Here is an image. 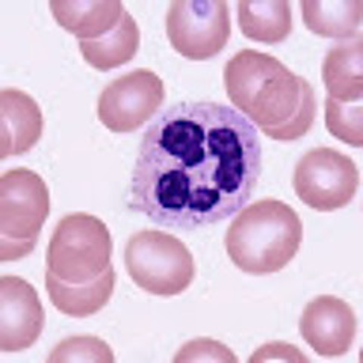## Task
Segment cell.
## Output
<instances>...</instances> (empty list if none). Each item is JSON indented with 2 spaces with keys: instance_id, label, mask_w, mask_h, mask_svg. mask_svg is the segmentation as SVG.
<instances>
[{
  "instance_id": "obj_2",
  "label": "cell",
  "mask_w": 363,
  "mask_h": 363,
  "mask_svg": "<svg viewBox=\"0 0 363 363\" xmlns=\"http://www.w3.org/2000/svg\"><path fill=\"white\" fill-rule=\"evenodd\" d=\"M223 77L232 104L271 140L297 141L312 129V85L274 56L242 49L225 62Z\"/></svg>"
},
{
  "instance_id": "obj_3",
  "label": "cell",
  "mask_w": 363,
  "mask_h": 363,
  "mask_svg": "<svg viewBox=\"0 0 363 363\" xmlns=\"http://www.w3.org/2000/svg\"><path fill=\"white\" fill-rule=\"evenodd\" d=\"M303 242V223L289 204L276 199L257 200L241 209L224 236L236 268L265 276L285 268Z\"/></svg>"
},
{
  "instance_id": "obj_8",
  "label": "cell",
  "mask_w": 363,
  "mask_h": 363,
  "mask_svg": "<svg viewBox=\"0 0 363 363\" xmlns=\"http://www.w3.org/2000/svg\"><path fill=\"white\" fill-rule=\"evenodd\" d=\"M50 213L45 182L29 168L8 169L0 177V240L37 244Z\"/></svg>"
},
{
  "instance_id": "obj_6",
  "label": "cell",
  "mask_w": 363,
  "mask_h": 363,
  "mask_svg": "<svg viewBox=\"0 0 363 363\" xmlns=\"http://www.w3.org/2000/svg\"><path fill=\"white\" fill-rule=\"evenodd\" d=\"M359 180L357 165L350 156L332 147H316L295 165L294 189L306 206L332 212L353 201Z\"/></svg>"
},
{
  "instance_id": "obj_7",
  "label": "cell",
  "mask_w": 363,
  "mask_h": 363,
  "mask_svg": "<svg viewBox=\"0 0 363 363\" xmlns=\"http://www.w3.org/2000/svg\"><path fill=\"white\" fill-rule=\"evenodd\" d=\"M165 26L177 53L192 61L209 60L229 43V5L224 0H176L168 8Z\"/></svg>"
},
{
  "instance_id": "obj_16",
  "label": "cell",
  "mask_w": 363,
  "mask_h": 363,
  "mask_svg": "<svg viewBox=\"0 0 363 363\" xmlns=\"http://www.w3.org/2000/svg\"><path fill=\"white\" fill-rule=\"evenodd\" d=\"M140 28L124 9L116 28L96 40H79V50L91 67L109 72L132 61L140 49Z\"/></svg>"
},
{
  "instance_id": "obj_20",
  "label": "cell",
  "mask_w": 363,
  "mask_h": 363,
  "mask_svg": "<svg viewBox=\"0 0 363 363\" xmlns=\"http://www.w3.org/2000/svg\"><path fill=\"white\" fill-rule=\"evenodd\" d=\"M116 360L111 347L104 339L91 335L70 336L52 350L48 357L49 363H67V362H97L112 363Z\"/></svg>"
},
{
  "instance_id": "obj_19",
  "label": "cell",
  "mask_w": 363,
  "mask_h": 363,
  "mask_svg": "<svg viewBox=\"0 0 363 363\" xmlns=\"http://www.w3.org/2000/svg\"><path fill=\"white\" fill-rule=\"evenodd\" d=\"M325 128L336 140L360 149L363 145L362 100L344 104L328 96L325 100Z\"/></svg>"
},
{
  "instance_id": "obj_11",
  "label": "cell",
  "mask_w": 363,
  "mask_h": 363,
  "mask_svg": "<svg viewBox=\"0 0 363 363\" xmlns=\"http://www.w3.org/2000/svg\"><path fill=\"white\" fill-rule=\"evenodd\" d=\"M300 335L318 356L347 354L354 342L357 318L351 306L335 295H320L306 306L300 318Z\"/></svg>"
},
{
  "instance_id": "obj_18",
  "label": "cell",
  "mask_w": 363,
  "mask_h": 363,
  "mask_svg": "<svg viewBox=\"0 0 363 363\" xmlns=\"http://www.w3.org/2000/svg\"><path fill=\"white\" fill-rule=\"evenodd\" d=\"M240 29L248 40L277 44L292 32V11L286 0H241L236 5Z\"/></svg>"
},
{
  "instance_id": "obj_21",
  "label": "cell",
  "mask_w": 363,
  "mask_h": 363,
  "mask_svg": "<svg viewBox=\"0 0 363 363\" xmlns=\"http://www.w3.org/2000/svg\"><path fill=\"white\" fill-rule=\"evenodd\" d=\"M174 363H189V362H224L236 363L238 357L232 353L229 347L213 340L211 337H199L189 340L182 347L173 359Z\"/></svg>"
},
{
  "instance_id": "obj_14",
  "label": "cell",
  "mask_w": 363,
  "mask_h": 363,
  "mask_svg": "<svg viewBox=\"0 0 363 363\" xmlns=\"http://www.w3.org/2000/svg\"><path fill=\"white\" fill-rule=\"evenodd\" d=\"M52 14L58 25L79 40H96L106 35L124 13V6L117 0H52L49 2Z\"/></svg>"
},
{
  "instance_id": "obj_22",
  "label": "cell",
  "mask_w": 363,
  "mask_h": 363,
  "mask_svg": "<svg viewBox=\"0 0 363 363\" xmlns=\"http://www.w3.org/2000/svg\"><path fill=\"white\" fill-rule=\"evenodd\" d=\"M267 360H280V362H309L301 351L286 342H269L260 347L256 353L248 359L250 363L253 362H267Z\"/></svg>"
},
{
  "instance_id": "obj_1",
  "label": "cell",
  "mask_w": 363,
  "mask_h": 363,
  "mask_svg": "<svg viewBox=\"0 0 363 363\" xmlns=\"http://www.w3.org/2000/svg\"><path fill=\"white\" fill-rule=\"evenodd\" d=\"M260 176L262 144L252 121L218 101H179L143 135L128 206L157 225L197 230L240 212Z\"/></svg>"
},
{
  "instance_id": "obj_17",
  "label": "cell",
  "mask_w": 363,
  "mask_h": 363,
  "mask_svg": "<svg viewBox=\"0 0 363 363\" xmlns=\"http://www.w3.org/2000/svg\"><path fill=\"white\" fill-rule=\"evenodd\" d=\"M300 8L306 28L316 35L347 40L360 32L362 0H303Z\"/></svg>"
},
{
  "instance_id": "obj_10",
  "label": "cell",
  "mask_w": 363,
  "mask_h": 363,
  "mask_svg": "<svg viewBox=\"0 0 363 363\" xmlns=\"http://www.w3.org/2000/svg\"><path fill=\"white\" fill-rule=\"evenodd\" d=\"M45 315L38 294L18 276L0 277V351L18 353L40 339Z\"/></svg>"
},
{
  "instance_id": "obj_5",
  "label": "cell",
  "mask_w": 363,
  "mask_h": 363,
  "mask_svg": "<svg viewBox=\"0 0 363 363\" xmlns=\"http://www.w3.org/2000/svg\"><path fill=\"white\" fill-rule=\"evenodd\" d=\"M124 265L136 286L159 297H173L196 277L194 257L179 238L161 230H140L124 248Z\"/></svg>"
},
{
  "instance_id": "obj_13",
  "label": "cell",
  "mask_w": 363,
  "mask_h": 363,
  "mask_svg": "<svg viewBox=\"0 0 363 363\" xmlns=\"http://www.w3.org/2000/svg\"><path fill=\"white\" fill-rule=\"evenodd\" d=\"M323 81L330 97L356 101L363 97V33L340 40L328 49L323 61Z\"/></svg>"
},
{
  "instance_id": "obj_15",
  "label": "cell",
  "mask_w": 363,
  "mask_h": 363,
  "mask_svg": "<svg viewBox=\"0 0 363 363\" xmlns=\"http://www.w3.org/2000/svg\"><path fill=\"white\" fill-rule=\"evenodd\" d=\"M116 269L112 265L100 277L81 285L65 283L56 279L50 271H45V289L60 312L73 318H86L109 303L116 288Z\"/></svg>"
},
{
  "instance_id": "obj_9",
  "label": "cell",
  "mask_w": 363,
  "mask_h": 363,
  "mask_svg": "<svg viewBox=\"0 0 363 363\" xmlns=\"http://www.w3.org/2000/svg\"><path fill=\"white\" fill-rule=\"evenodd\" d=\"M164 100L162 79L149 68H136L113 79L101 91L99 120L113 133H130L149 121Z\"/></svg>"
},
{
  "instance_id": "obj_12",
  "label": "cell",
  "mask_w": 363,
  "mask_h": 363,
  "mask_svg": "<svg viewBox=\"0 0 363 363\" xmlns=\"http://www.w3.org/2000/svg\"><path fill=\"white\" fill-rule=\"evenodd\" d=\"M43 112L28 93L17 88L0 91V159L29 152L43 135Z\"/></svg>"
},
{
  "instance_id": "obj_4",
  "label": "cell",
  "mask_w": 363,
  "mask_h": 363,
  "mask_svg": "<svg viewBox=\"0 0 363 363\" xmlns=\"http://www.w3.org/2000/svg\"><path fill=\"white\" fill-rule=\"evenodd\" d=\"M112 238L106 224L85 212L62 217L48 247L45 264L65 283L81 285L100 277L112 265Z\"/></svg>"
}]
</instances>
